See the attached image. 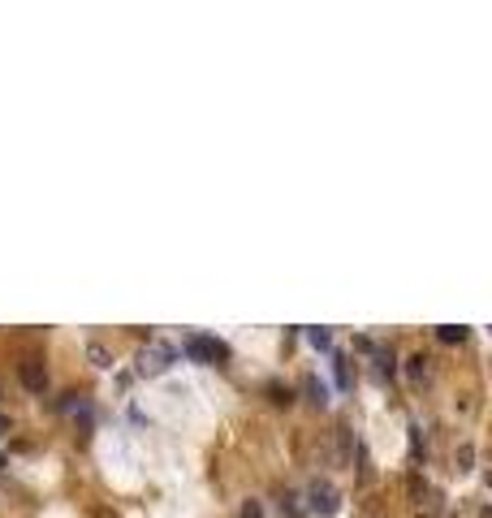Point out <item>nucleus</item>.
<instances>
[{"label":"nucleus","mask_w":492,"mask_h":518,"mask_svg":"<svg viewBox=\"0 0 492 518\" xmlns=\"http://www.w3.org/2000/svg\"><path fill=\"white\" fill-rule=\"evenodd\" d=\"M173 363H177V350L168 341H147L138 355V376H164Z\"/></svg>","instance_id":"nucleus-2"},{"label":"nucleus","mask_w":492,"mask_h":518,"mask_svg":"<svg viewBox=\"0 0 492 518\" xmlns=\"http://www.w3.org/2000/svg\"><path fill=\"white\" fill-rule=\"evenodd\" d=\"M436 337H441L445 346H462V341H466V328H462V324H441Z\"/></svg>","instance_id":"nucleus-8"},{"label":"nucleus","mask_w":492,"mask_h":518,"mask_svg":"<svg viewBox=\"0 0 492 518\" xmlns=\"http://www.w3.org/2000/svg\"><path fill=\"white\" fill-rule=\"evenodd\" d=\"M307 341H311L316 350H328V346H332V337H328V328H307Z\"/></svg>","instance_id":"nucleus-10"},{"label":"nucleus","mask_w":492,"mask_h":518,"mask_svg":"<svg viewBox=\"0 0 492 518\" xmlns=\"http://www.w3.org/2000/svg\"><path fill=\"white\" fill-rule=\"evenodd\" d=\"M302 393H307L311 406H328V385L320 376H302Z\"/></svg>","instance_id":"nucleus-6"},{"label":"nucleus","mask_w":492,"mask_h":518,"mask_svg":"<svg viewBox=\"0 0 492 518\" xmlns=\"http://www.w3.org/2000/svg\"><path fill=\"white\" fill-rule=\"evenodd\" d=\"M242 518H260V501H246V506H242Z\"/></svg>","instance_id":"nucleus-15"},{"label":"nucleus","mask_w":492,"mask_h":518,"mask_svg":"<svg viewBox=\"0 0 492 518\" xmlns=\"http://www.w3.org/2000/svg\"><path fill=\"white\" fill-rule=\"evenodd\" d=\"M182 350L195 358V363H221V358L230 355V346H225V341H216V337H203V333H191Z\"/></svg>","instance_id":"nucleus-3"},{"label":"nucleus","mask_w":492,"mask_h":518,"mask_svg":"<svg viewBox=\"0 0 492 518\" xmlns=\"http://www.w3.org/2000/svg\"><path fill=\"white\" fill-rule=\"evenodd\" d=\"M302 501H307V514H320V518H332L341 510V492L328 484V480H316V484L302 492Z\"/></svg>","instance_id":"nucleus-1"},{"label":"nucleus","mask_w":492,"mask_h":518,"mask_svg":"<svg viewBox=\"0 0 492 518\" xmlns=\"http://www.w3.org/2000/svg\"><path fill=\"white\" fill-rule=\"evenodd\" d=\"M87 358H91L96 367H113V355H108V350H104L99 341H91V346H87Z\"/></svg>","instance_id":"nucleus-9"},{"label":"nucleus","mask_w":492,"mask_h":518,"mask_svg":"<svg viewBox=\"0 0 492 518\" xmlns=\"http://www.w3.org/2000/svg\"><path fill=\"white\" fill-rule=\"evenodd\" d=\"M281 518H307V501H302L298 488H285V497H281Z\"/></svg>","instance_id":"nucleus-5"},{"label":"nucleus","mask_w":492,"mask_h":518,"mask_svg":"<svg viewBox=\"0 0 492 518\" xmlns=\"http://www.w3.org/2000/svg\"><path fill=\"white\" fill-rule=\"evenodd\" d=\"M427 372H432V358H427V355H410V358H406V376H410V381H424Z\"/></svg>","instance_id":"nucleus-7"},{"label":"nucleus","mask_w":492,"mask_h":518,"mask_svg":"<svg viewBox=\"0 0 492 518\" xmlns=\"http://www.w3.org/2000/svg\"><path fill=\"white\" fill-rule=\"evenodd\" d=\"M268 397H272L277 406H290V402H294V393H290V388H281V385H268Z\"/></svg>","instance_id":"nucleus-13"},{"label":"nucleus","mask_w":492,"mask_h":518,"mask_svg":"<svg viewBox=\"0 0 492 518\" xmlns=\"http://www.w3.org/2000/svg\"><path fill=\"white\" fill-rule=\"evenodd\" d=\"M18 376H22V385L31 388V393H43V388H48V367H43L39 358H22Z\"/></svg>","instance_id":"nucleus-4"},{"label":"nucleus","mask_w":492,"mask_h":518,"mask_svg":"<svg viewBox=\"0 0 492 518\" xmlns=\"http://www.w3.org/2000/svg\"><path fill=\"white\" fill-rule=\"evenodd\" d=\"M332 363H337V385H341V388H350V385H355V381H350V358H341V355H337Z\"/></svg>","instance_id":"nucleus-11"},{"label":"nucleus","mask_w":492,"mask_h":518,"mask_svg":"<svg viewBox=\"0 0 492 518\" xmlns=\"http://www.w3.org/2000/svg\"><path fill=\"white\" fill-rule=\"evenodd\" d=\"M454 462H458V471H471V462H475V450H471V445L462 441L458 453H454Z\"/></svg>","instance_id":"nucleus-12"},{"label":"nucleus","mask_w":492,"mask_h":518,"mask_svg":"<svg viewBox=\"0 0 492 518\" xmlns=\"http://www.w3.org/2000/svg\"><path fill=\"white\" fill-rule=\"evenodd\" d=\"M9 428H13V423H9V415H0V436H9Z\"/></svg>","instance_id":"nucleus-16"},{"label":"nucleus","mask_w":492,"mask_h":518,"mask_svg":"<svg viewBox=\"0 0 492 518\" xmlns=\"http://www.w3.org/2000/svg\"><path fill=\"white\" fill-rule=\"evenodd\" d=\"M376 367H380V376H394V350H389V355L376 350Z\"/></svg>","instance_id":"nucleus-14"}]
</instances>
